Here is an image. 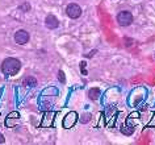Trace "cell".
Masks as SVG:
<instances>
[{
    "instance_id": "cell-1",
    "label": "cell",
    "mask_w": 155,
    "mask_h": 145,
    "mask_svg": "<svg viewBox=\"0 0 155 145\" xmlns=\"http://www.w3.org/2000/svg\"><path fill=\"white\" fill-rule=\"evenodd\" d=\"M21 62L17 58H5L2 64V71L7 77H12L20 71Z\"/></svg>"
},
{
    "instance_id": "cell-2",
    "label": "cell",
    "mask_w": 155,
    "mask_h": 145,
    "mask_svg": "<svg viewBox=\"0 0 155 145\" xmlns=\"http://www.w3.org/2000/svg\"><path fill=\"white\" fill-rule=\"evenodd\" d=\"M117 22L121 26H127L133 22V15L129 11H121L117 15Z\"/></svg>"
},
{
    "instance_id": "cell-3",
    "label": "cell",
    "mask_w": 155,
    "mask_h": 145,
    "mask_svg": "<svg viewBox=\"0 0 155 145\" xmlns=\"http://www.w3.org/2000/svg\"><path fill=\"white\" fill-rule=\"evenodd\" d=\"M66 13H67V16L71 17V19H78V17H80V15H82V8H80L78 4H75V3H72V4L67 5Z\"/></svg>"
},
{
    "instance_id": "cell-4",
    "label": "cell",
    "mask_w": 155,
    "mask_h": 145,
    "mask_svg": "<svg viewBox=\"0 0 155 145\" xmlns=\"http://www.w3.org/2000/svg\"><path fill=\"white\" fill-rule=\"evenodd\" d=\"M15 41H16V44H18V45H25L26 42L29 41V33L24 29L17 30L16 34H15Z\"/></svg>"
},
{
    "instance_id": "cell-5",
    "label": "cell",
    "mask_w": 155,
    "mask_h": 145,
    "mask_svg": "<svg viewBox=\"0 0 155 145\" xmlns=\"http://www.w3.org/2000/svg\"><path fill=\"white\" fill-rule=\"evenodd\" d=\"M76 120H78V113L76 112H68L63 119V127L66 129H70L71 127H74V124L76 123Z\"/></svg>"
},
{
    "instance_id": "cell-6",
    "label": "cell",
    "mask_w": 155,
    "mask_h": 145,
    "mask_svg": "<svg viewBox=\"0 0 155 145\" xmlns=\"http://www.w3.org/2000/svg\"><path fill=\"white\" fill-rule=\"evenodd\" d=\"M45 25L48 26L49 29H55V28H58V25H59V21H58V19L55 16L49 15V16L45 19Z\"/></svg>"
},
{
    "instance_id": "cell-7",
    "label": "cell",
    "mask_w": 155,
    "mask_h": 145,
    "mask_svg": "<svg viewBox=\"0 0 155 145\" xmlns=\"http://www.w3.org/2000/svg\"><path fill=\"white\" fill-rule=\"evenodd\" d=\"M22 83H24V86H26V87H36L37 86V79L34 77H26Z\"/></svg>"
},
{
    "instance_id": "cell-8",
    "label": "cell",
    "mask_w": 155,
    "mask_h": 145,
    "mask_svg": "<svg viewBox=\"0 0 155 145\" xmlns=\"http://www.w3.org/2000/svg\"><path fill=\"white\" fill-rule=\"evenodd\" d=\"M88 96H90L91 100H97L100 98V90L99 88H91L88 91Z\"/></svg>"
},
{
    "instance_id": "cell-9",
    "label": "cell",
    "mask_w": 155,
    "mask_h": 145,
    "mask_svg": "<svg viewBox=\"0 0 155 145\" xmlns=\"http://www.w3.org/2000/svg\"><path fill=\"white\" fill-rule=\"evenodd\" d=\"M134 129L133 128H130V127H122L121 128V132L124 133V135H127V136H130L131 133H133Z\"/></svg>"
},
{
    "instance_id": "cell-10",
    "label": "cell",
    "mask_w": 155,
    "mask_h": 145,
    "mask_svg": "<svg viewBox=\"0 0 155 145\" xmlns=\"http://www.w3.org/2000/svg\"><path fill=\"white\" fill-rule=\"evenodd\" d=\"M58 74H59V81H61V82H64L66 79H64V74H63V71L61 70V71L58 73Z\"/></svg>"
},
{
    "instance_id": "cell-11",
    "label": "cell",
    "mask_w": 155,
    "mask_h": 145,
    "mask_svg": "<svg viewBox=\"0 0 155 145\" xmlns=\"http://www.w3.org/2000/svg\"><path fill=\"white\" fill-rule=\"evenodd\" d=\"M4 141H5V140H4V136L0 133V144H4Z\"/></svg>"
}]
</instances>
